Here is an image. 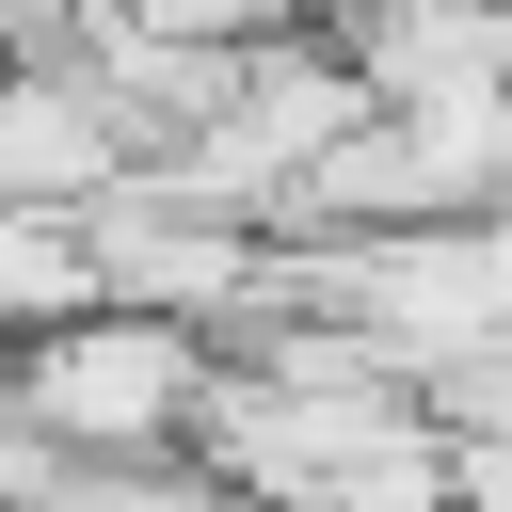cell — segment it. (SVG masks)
Returning a JSON list of instances; mask_svg holds the SVG:
<instances>
[{"label": "cell", "mask_w": 512, "mask_h": 512, "mask_svg": "<svg viewBox=\"0 0 512 512\" xmlns=\"http://www.w3.org/2000/svg\"><path fill=\"white\" fill-rule=\"evenodd\" d=\"M304 0H80V32H144V48H256Z\"/></svg>", "instance_id": "cell-4"}, {"label": "cell", "mask_w": 512, "mask_h": 512, "mask_svg": "<svg viewBox=\"0 0 512 512\" xmlns=\"http://www.w3.org/2000/svg\"><path fill=\"white\" fill-rule=\"evenodd\" d=\"M288 512H448V448H432V416L416 432H384V448H352L336 480H304Z\"/></svg>", "instance_id": "cell-3"}, {"label": "cell", "mask_w": 512, "mask_h": 512, "mask_svg": "<svg viewBox=\"0 0 512 512\" xmlns=\"http://www.w3.org/2000/svg\"><path fill=\"white\" fill-rule=\"evenodd\" d=\"M144 160V128L96 96V64L80 48H32V64H0V208H32V224H80L112 176Z\"/></svg>", "instance_id": "cell-2"}, {"label": "cell", "mask_w": 512, "mask_h": 512, "mask_svg": "<svg viewBox=\"0 0 512 512\" xmlns=\"http://www.w3.org/2000/svg\"><path fill=\"white\" fill-rule=\"evenodd\" d=\"M208 368H224V336H192L160 304H112V288H80L32 336H0V400L64 464H176L192 416H208Z\"/></svg>", "instance_id": "cell-1"}, {"label": "cell", "mask_w": 512, "mask_h": 512, "mask_svg": "<svg viewBox=\"0 0 512 512\" xmlns=\"http://www.w3.org/2000/svg\"><path fill=\"white\" fill-rule=\"evenodd\" d=\"M448 448V512H512V448L496 432H432Z\"/></svg>", "instance_id": "cell-5"}]
</instances>
